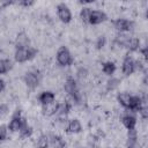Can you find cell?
Segmentation results:
<instances>
[{"label":"cell","instance_id":"obj_22","mask_svg":"<svg viewBox=\"0 0 148 148\" xmlns=\"http://www.w3.org/2000/svg\"><path fill=\"white\" fill-rule=\"evenodd\" d=\"M91 12H92V9L90 7H83V8H81V10H80V18H81V21L83 23H89Z\"/></svg>","mask_w":148,"mask_h":148},{"label":"cell","instance_id":"obj_21","mask_svg":"<svg viewBox=\"0 0 148 148\" xmlns=\"http://www.w3.org/2000/svg\"><path fill=\"white\" fill-rule=\"evenodd\" d=\"M13 68V61L9 59H1L0 60V73L6 74Z\"/></svg>","mask_w":148,"mask_h":148},{"label":"cell","instance_id":"obj_11","mask_svg":"<svg viewBox=\"0 0 148 148\" xmlns=\"http://www.w3.org/2000/svg\"><path fill=\"white\" fill-rule=\"evenodd\" d=\"M65 130L69 134H77V133H80L82 131V125H81L79 119H72V120H69L67 123Z\"/></svg>","mask_w":148,"mask_h":148},{"label":"cell","instance_id":"obj_15","mask_svg":"<svg viewBox=\"0 0 148 148\" xmlns=\"http://www.w3.org/2000/svg\"><path fill=\"white\" fill-rule=\"evenodd\" d=\"M38 101L42 105H46V104H50L52 102L56 101V95L53 91H50V90H46V91H43L39 94L38 96Z\"/></svg>","mask_w":148,"mask_h":148},{"label":"cell","instance_id":"obj_29","mask_svg":"<svg viewBox=\"0 0 148 148\" xmlns=\"http://www.w3.org/2000/svg\"><path fill=\"white\" fill-rule=\"evenodd\" d=\"M34 3H35V1H32V0H23V1H20V2H18V5L24 6V7H30V6H32Z\"/></svg>","mask_w":148,"mask_h":148},{"label":"cell","instance_id":"obj_24","mask_svg":"<svg viewBox=\"0 0 148 148\" xmlns=\"http://www.w3.org/2000/svg\"><path fill=\"white\" fill-rule=\"evenodd\" d=\"M37 148H49L50 147V136L49 135H40L37 140Z\"/></svg>","mask_w":148,"mask_h":148},{"label":"cell","instance_id":"obj_28","mask_svg":"<svg viewBox=\"0 0 148 148\" xmlns=\"http://www.w3.org/2000/svg\"><path fill=\"white\" fill-rule=\"evenodd\" d=\"M105 43H106V39L104 36H101L97 38V42H96V47L97 49H103L105 46Z\"/></svg>","mask_w":148,"mask_h":148},{"label":"cell","instance_id":"obj_12","mask_svg":"<svg viewBox=\"0 0 148 148\" xmlns=\"http://www.w3.org/2000/svg\"><path fill=\"white\" fill-rule=\"evenodd\" d=\"M132 99H133V95H131L128 92H120L117 96V101L119 102V104L127 110H130V108H131Z\"/></svg>","mask_w":148,"mask_h":148},{"label":"cell","instance_id":"obj_30","mask_svg":"<svg viewBox=\"0 0 148 148\" xmlns=\"http://www.w3.org/2000/svg\"><path fill=\"white\" fill-rule=\"evenodd\" d=\"M87 74H88V72H87V69H86V68H80V69L77 71V76H79L80 79L86 77V76H87Z\"/></svg>","mask_w":148,"mask_h":148},{"label":"cell","instance_id":"obj_8","mask_svg":"<svg viewBox=\"0 0 148 148\" xmlns=\"http://www.w3.org/2000/svg\"><path fill=\"white\" fill-rule=\"evenodd\" d=\"M135 62H136V60H134L132 57L127 56L124 59L123 64H121V72H123V74L126 75V76L133 74L136 71V64Z\"/></svg>","mask_w":148,"mask_h":148},{"label":"cell","instance_id":"obj_26","mask_svg":"<svg viewBox=\"0 0 148 148\" xmlns=\"http://www.w3.org/2000/svg\"><path fill=\"white\" fill-rule=\"evenodd\" d=\"M139 113H140V116H141L142 119H148V104L142 105L139 109Z\"/></svg>","mask_w":148,"mask_h":148},{"label":"cell","instance_id":"obj_25","mask_svg":"<svg viewBox=\"0 0 148 148\" xmlns=\"http://www.w3.org/2000/svg\"><path fill=\"white\" fill-rule=\"evenodd\" d=\"M118 86H119V80H118V79H112V77H111V80L108 81V89H109V90H113V89H116Z\"/></svg>","mask_w":148,"mask_h":148},{"label":"cell","instance_id":"obj_18","mask_svg":"<svg viewBox=\"0 0 148 148\" xmlns=\"http://www.w3.org/2000/svg\"><path fill=\"white\" fill-rule=\"evenodd\" d=\"M50 147L51 148H65L66 142L59 135H51L50 136Z\"/></svg>","mask_w":148,"mask_h":148},{"label":"cell","instance_id":"obj_23","mask_svg":"<svg viewBox=\"0 0 148 148\" xmlns=\"http://www.w3.org/2000/svg\"><path fill=\"white\" fill-rule=\"evenodd\" d=\"M32 132H34V130H32V127L30 126V125H28V123L27 124H24L23 125V127L20 130V136L21 138H23V139H28V138H30L31 135H32Z\"/></svg>","mask_w":148,"mask_h":148},{"label":"cell","instance_id":"obj_19","mask_svg":"<svg viewBox=\"0 0 148 148\" xmlns=\"http://www.w3.org/2000/svg\"><path fill=\"white\" fill-rule=\"evenodd\" d=\"M125 47L132 52L138 51L140 49V39L138 37H128V39L125 44Z\"/></svg>","mask_w":148,"mask_h":148},{"label":"cell","instance_id":"obj_27","mask_svg":"<svg viewBox=\"0 0 148 148\" xmlns=\"http://www.w3.org/2000/svg\"><path fill=\"white\" fill-rule=\"evenodd\" d=\"M8 126H6V125H1L0 126V139L3 141V140H6V138H7V133H8Z\"/></svg>","mask_w":148,"mask_h":148},{"label":"cell","instance_id":"obj_13","mask_svg":"<svg viewBox=\"0 0 148 148\" xmlns=\"http://www.w3.org/2000/svg\"><path fill=\"white\" fill-rule=\"evenodd\" d=\"M29 46H30V39H29L28 35L23 31L20 32L15 39V47L21 49V47H29Z\"/></svg>","mask_w":148,"mask_h":148},{"label":"cell","instance_id":"obj_6","mask_svg":"<svg viewBox=\"0 0 148 148\" xmlns=\"http://www.w3.org/2000/svg\"><path fill=\"white\" fill-rule=\"evenodd\" d=\"M57 16L62 23H69L73 18L72 12L66 3H59L57 6Z\"/></svg>","mask_w":148,"mask_h":148},{"label":"cell","instance_id":"obj_34","mask_svg":"<svg viewBox=\"0 0 148 148\" xmlns=\"http://www.w3.org/2000/svg\"><path fill=\"white\" fill-rule=\"evenodd\" d=\"M146 17H147V18H148V8H147V9H146Z\"/></svg>","mask_w":148,"mask_h":148},{"label":"cell","instance_id":"obj_1","mask_svg":"<svg viewBox=\"0 0 148 148\" xmlns=\"http://www.w3.org/2000/svg\"><path fill=\"white\" fill-rule=\"evenodd\" d=\"M37 50L32 46L29 47H21V49H16L15 53H14V59L16 62L23 64L25 61H29L31 59H34L37 56Z\"/></svg>","mask_w":148,"mask_h":148},{"label":"cell","instance_id":"obj_33","mask_svg":"<svg viewBox=\"0 0 148 148\" xmlns=\"http://www.w3.org/2000/svg\"><path fill=\"white\" fill-rule=\"evenodd\" d=\"M6 110H7V106H6L5 104H2V105H1V113H2V114H5V113L7 112Z\"/></svg>","mask_w":148,"mask_h":148},{"label":"cell","instance_id":"obj_9","mask_svg":"<svg viewBox=\"0 0 148 148\" xmlns=\"http://www.w3.org/2000/svg\"><path fill=\"white\" fill-rule=\"evenodd\" d=\"M108 18L106 14L103 12V10H99V9H95L91 12V15H90V20H89V24L91 25H98L103 22H105Z\"/></svg>","mask_w":148,"mask_h":148},{"label":"cell","instance_id":"obj_14","mask_svg":"<svg viewBox=\"0 0 148 148\" xmlns=\"http://www.w3.org/2000/svg\"><path fill=\"white\" fill-rule=\"evenodd\" d=\"M121 123L127 128V131L128 130H133V128H135V125H136V118L132 113L127 112L121 117Z\"/></svg>","mask_w":148,"mask_h":148},{"label":"cell","instance_id":"obj_32","mask_svg":"<svg viewBox=\"0 0 148 148\" xmlns=\"http://www.w3.org/2000/svg\"><path fill=\"white\" fill-rule=\"evenodd\" d=\"M0 83H1V91H3L5 88H6V82H5V80L1 79V80H0Z\"/></svg>","mask_w":148,"mask_h":148},{"label":"cell","instance_id":"obj_3","mask_svg":"<svg viewBox=\"0 0 148 148\" xmlns=\"http://www.w3.org/2000/svg\"><path fill=\"white\" fill-rule=\"evenodd\" d=\"M23 80H24V83L27 84L28 88L36 89L42 81V74L38 69H32V71H29L25 73Z\"/></svg>","mask_w":148,"mask_h":148},{"label":"cell","instance_id":"obj_2","mask_svg":"<svg viewBox=\"0 0 148 148\" xmlns=\"http://www.w3.org/2000/svg\"><path fill=\"white\" fill-rule=\"evenodd\" d=\"M64 89L75 103H80L81 102V92H80V90L77 88L76 81L73 77L69 76V77L66 79L65 84H64Z\"/></svg>","mask_w":148,"mask_h":148},{"label":"cell","instance_id":"obj_20","mask_svg":"<svg viewBox=\"0 0 148 148\" xmlns=\"http://www.w3.org/2000/svg\"><path fill=\"white\" fill-rule=\"evenodd\" d=\"M116 69H117V67H116L114 62H112V61H106V62H104L103 66H102L103 73L106 74V75H109V76H112L113 73L116 72Z\"/></svg>","mask_w":148,"mask_h":148},{"label":"cell","instance_id":"obj_7","mask_svg":"<svg viewBox=\"0 0 148 148\" xmlns=\"http://www.w3.org/2000/svg\"><path fill=\"white\" fill-rule=\"evenodd\" d=\"M113 27L116 28V30H118L120 34L123 32H127V31H132L133 27H134V22L127 18H117L113 22Z\"/></svg>","mask_w":148,"mask_h":148},{"label":"cell","instance_id":"obj_31","mask_svg":"<svg viewBox=\"0 0 148 148\" xmlns=\"http://www.w3.org/2000/svg\"><path fill=\"white\" fill-rule=\"evenodd\" d=\"M141 54L143 56V58L146 59V60H148V46H146V47H143V49H141Z\"/></svg>","mask_w":148,"mask_h":148},{"label":"cell","instance_id":"obj_10","mask_svg":"<svg viewBox=\"0 0 148 148\" xmlns=\"http://www.w3.org/2000/svg\"><path fill=\"white\" fill-rule=\"evenodd\" d=\"M71 111V104L68 102H62V103H59V106H58V110H57V118L59 121H66V117L67 114L69 113Z\"/></svg>","mask_w":148,"mask_h":148},{"label":"cell","instance_id":"obj_4","mask_svg":"<svg viewBox=\"0 0 148 148\" xmlns=\"http://www.w3.org/2000/svg\"><path fill=\"white\" fill-rule=\"evenodd\" d=\"M56 58H57V62L60 65V66H71L73 64V56L72 53L69 52V50L66 47V46H60L57 51V54H56Z\"/></svg>","mask_w":148,"mask_h":148},{"label":"cell","instance_id":"obj_5","mask_svg":"<svg viewBox=\"0 0 148 148\" xmlns=\"http://www.w3.org/2000/svg\"><path fill=\"white\" fill-rule=\"evenodd\" d=\"M24 124H27V120L21 116L20 111H16L13 114V117H12L9 124H8V128L12 132H20V130L23 127Z\"/></svg>","mask_w":148,"mask_h":148},{"label":"cell","instance_id":"obj_16","mask_svg":"<svg viewBox=\"0 0 148 148\" xmlns=\"http://www.w3.org/2000/svg\"><path fill=\"white\" fill-rule=\"evenodd\" d=\"M58 106H59V103L58 102H52L50 104H46V105H42V113L46 117H51V116H54L57 113V110H58Z\"/></svg>","mask_w":148,"mask_h":148},{"label":"cell","instance_id":"obj_17","mask_svg":"<svg viewBox=\"0 0 148 148\" xmlns=\"http://www.w3.org/2000/svg\"><path fill=\"white\" fill-rule=\"evenodd\" d=\"M138 143V132L135 128L128 130L127 132V140H126V147L127 148H135Z\"/></svg>","mask_w":148,"mask_h":148}]
</instances>
